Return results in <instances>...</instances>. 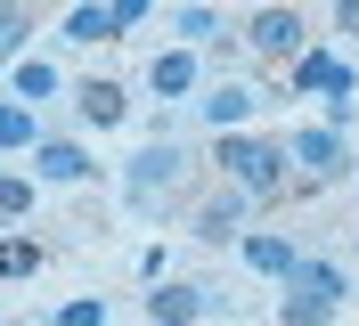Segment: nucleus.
Listing matches in <instances>:
<instances>
[{"mask_svg":"<svg viewBox=\"0 0 359 326\" xmlns=\"http://www.w3.org/2000/svg\"><path fill=\"white\" fill-rule=\"evenodd\" d=\"M359 74L335 57V49H302L294 57V98H327V90H351Z\"/></svg>","mask_w":359,"mask_h":326,"instance_id":"nucleus-6","label":"nucleus"},{"mask_svg":"<svg viewBox=\"0 0 359 326\" xmlns=\"http://www.w3.org/2000/svg\"><path fill=\"white\" fill-rule=\"evenodd\" d=\"M245 41L262 49V57H302V17H294L286 0H269V8H253Z\"/></svg>","mask_w":359,"mask_h":326,"instance_id":"nucleus-5","label":"nucleus"},{"mask_svg":"<svg viewBox=\"0 0 359 326\" xmlns=\"http://www.w3.org/2000/svg\"><path fill=\"white\" fill-rule=\"evenodd\" d=\"M253 107H262V90H253V82H212V90L196 98V114H204L212 130H237Z\"/></svg>","mask_w":359,"mask_h":326,"instance_id":"nucleus-8","label":"nucleus"},{"mask_svg":"<svg viewBox=\"0 0 359 326\" xmlns=\"http://www.w3.org/2000/svg\"><path fill=\"white\" fill-rule=\"evenodd\" d=\"M245 204H253L245 188H221V196H204V204H196V237H204V245H229V237H245Z\"/></svg>","mask_w":359,"mask_h":326,"instance_id":"nucleus-7","label":"nucleus"},{"mask_svg":"<svg viewBox=\"0 0 359 326\" xmlns=\"http://www.w3.org/2000/svg\"><path fill=\"white\" fill-rule=\"evenodd\" d=\"M66 41H123V25H114L107 0H82V8L66 17Z\"/></svg>","mask_w":359,"mask_h":326,"instance_id":"nucleus-15","label":"nucleus"},{"mask_svg":"<svg viewBox=\"0 0 359 326\" xmlns=\"http://www.w3.org/2000/svg\"><path fill=\"white\" fill-rule=\"evenodd\" d=\"M212 163H221V179H229V188H245V196H278V188L294 179L286 139H253V130H221Z\"/></svg>","mask_w":359,"mask_h":326,"instance_id":"nucleus-1","label":"nucleus"},{"mask_svg":"<svg viewBox=\"0 0 359 326\" xmlns=\"http://www.w3.org/2000/svg\"><path fill=\"white\" fill-rule=\"evenodd\" d=\"M74 114L98 123V130H114L123 114H131V90H123V82H82V90H74Z\"/></svg>","mask_w":359,"mask_h":326,"instance_id":"nucleus-12","label":"nucleus"},{"mask_svg":"<svg viewBox=\"0 0 359 326\" xmlns=\"http://www.w3.org/2000/svg\"><path fill=\"white\" fill-rule=\"evenodd\" d=\"M8 98H33V107L57 98V65H49V57H17V65H8Z\"/></svg>","mask_w":359,"mask_h":326,"instance_id":"nucleus-14","label":"nucleus"},{"mask_svg":"<svg viewBox=\"0 0 359 326\" xmlns=\"http://www.w3.org/2000/svg\"><path fill=\"white\" fill-rule=\"evenodd\" d=\"M147 90H156V98H188V90H196V49H156V65H147Z\"/></svg>","mask_w":359,"mask_h":326,"instance_id":"nucleus-11","label":"nucleus"},{"mask_svg":"<svg viewBox=\"0 0 359 326\" xmlns=\"http://www.w3.org/2000/svg\"><path fill=\"white\" fill-rule=\"evenodd\" d=\"M0 147H41V123H33V107H8V123H0Z\"/></svg>","mask_w":359,"mask_h":326,"instance_id":"nucleus-19","label":"nucleus"},{"mask_svg":"<svg viewBox=\"0 0 359 326\" xmlns=\"http://www.w3.org/2000/svg\"><path fill=\"white\" fill-rule=\"evenodd\" d=\"M172 33H180V49H204V41H221L229 25H221V8H180Z\"/></svg>","mask_w":359,"mask_h":326,"instance_id":"nucleus-16","label":"nucleus"},{"mask_svg":"<svg viewBox=\"0 0 359 326\" xmlns=\"http://www.w3.org/2000/svg\"><path fill=\"white\" fill-rule=\"evenodd\" d=\"M204 310H212L204 285H163V278H156V294H147V318H156V326H196Z\"/></svg>","mask_w":359,"mask_h":326,"instance_id":"nucleus-9","label":"nucleus"},{"mask_svg":"<svg viewBox=\"0 0 359 326\" xmlns=\"http://www.w3.org/2000/svg\"><path fill=\"white\" fill-rule=\"evenodd\" d=\"M114 8V25H147V0H107Z\"/></svg>","mask_w":359,"mask_h":326,"instance_id":"nucleus-22","label":"nucleus"},{"mask_svg":"<svg viewBox=\"0 0 359 326\" xmlns=\"http://www.w3.org/2000/svg\"><path fill=\"white\" fill-rule=\"evenodd\" d=\"M245 8H269V0H245Z\"/></svg>","mask_w":359,"mask_h":326,"instance_id":"nucleus-24","label":"nucleus"},{"mask_svg":"<svg viewBox=\"0 0 359 326\" xmlns=\"http://www.w3.org/2000/svg\"><path fill=\"white\" fill-rule=\"evenodd\" d=\"M33 212V172H0V220H25Z\"/></svg>","mask_w":359,"mask_h":326,"instance_id":"nucleus-18","label":"nucleus"},{"mask_svg":"<svg viewBox=\"0 0 359 326\" xmlns=\"http://www.w3.org/2000/svg\"><path fill=\"white\" fill-rule=\"evenodd\" d=\"M57 326H107V302H90V294H82V302L57 310Z\"/></svg>","mask_w":359,"mask_h":326,"instance_id":"nucleus-21","label":"nucleus"},{"mask_svg":"<svg viewBox=\"0 0 359 326\" xmlns=\"http://www.w3.org/2000/svg\"><path fill=\"white\" fill-rule=\"evenodd\" d=\"M351 302V278H343L335 261H294V278H286V302H278V318L286 326H335V310Z\"/></svg>","mask_w":359,"mask_h":326,"instance_id":"nucleus-2","label":"nucleus"},{"mask_svg":"<svg viewBox=\"0 0 359 326\" xmlns=\"http://www.w3.org/2000/svg\"><path fill=\"white\" fill-rule=\"evenodd\" d=\"M180 179H188V147H180V139H156V147H139V155H131V172H123V196H131L139 212H156V204L180 188Z\"/></svg>","mask_w":359,"mask_h":326,"instance_id":"nucleus-3","label":"nucleus"},{"mask_svg":"<svg viewBox=\"0 0 359 326\" xmlns=\"http://www.w3.org/2000/svg\"><path fill=\"white\" fill-rule=\"evenodd\" d=\"M237 245H245V269H262V278H278V285H286L294 261H302V253H294V237H278V229H245Z\"/></svg>","mask_w":359,"mask_h":326,"instance_id":"nucleus-10","label":"nucleus"},{"mask_svg":"<svg viewBox=\"0 0 359 326\" xmlns=\"http://www.w3.org/2000/svg\"><path fill=\"white\" fill-rule=\"evenodd\" d=\"M41 269V245L33 237H0V278H33Z\"/></svg>","mask_w":359,"mask_h":326,"instance_id":"nucleus-17","label":"nucleus"},{"mask_svg":"<svg viewBox=\"0 0 359 326\" xmlns=\"http://www.w3.org/2000/svg\"><path fill=\"white\" fill-rule=\"evenodd\" d=\"M33 179H57V188H74V179H90V155L74 147V139H41V147H33Z\"/></svg>","mask_w":359,"mask_h":326,"instance_id":"nucleus-13","label":"nucleus"},{"mask_svg":"<svg viewBox=\"0 0 359 326\" xmlns=\"http://www.w3.org/2000/svg\"><path fill=\"white\" fill-rule=\"evenodd\" d=\"M17 41H25V8L0 0V57H17Z\"/></svg>","mask_w":359,"mask_h":326,"instance_id":"nucleus-20","label":"nucleus"},{"mask_svg":"<svg viewBox=\"0 0 359 326\" xmlns=\"http://www.w3.org/2000/svg\"><path fill=\"white\" fill-rule=\"evenodd\" d=\"M286 163H294V179H335L343 163H351V147H343V130L311 123V130H294V139H286Z\"/></svg>","mask_w":359,"mask_h":326,"instance_id":"nucleus-4","label":"nucleus"},{"mask_svg":"<svg viewBox=\"0 0 359 326\" xmlns=\"http://www.w3.org/2000/svg\"><path fill=\"white\" fill-rule=\"evenodd\" d=\"M335 33H359V0H343V8H335Z\"/></svg>","mask_w":359,"mask_h":326,"instance_id":"nucleus-23","label":"nucleus"}]
</instances>
